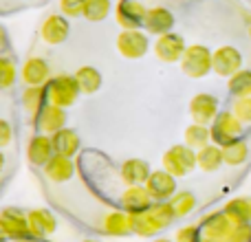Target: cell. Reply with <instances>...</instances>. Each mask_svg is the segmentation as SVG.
I'll return each instance as SVG.
<instances>
[{
	"label": "cell",
	"mask_w": 251,
	"mask_h": 242,
	"mask_svg": "<svg viewBox=\"0 0 251 242\" xmlns=\"http://www.w3.org/2000/svg\"><path fill=\"white\" fill-rule=\"evenodd\" d=\"M55 154V147H53V139L51 134H35L31 137L29 145H26V159H29L31 165L35 168H44L49 161Z\"/></svg>",
	"instance_id": "obj_13"
},
{
	"label": "cell",
	"mask_w": 251,
	"mask_h": 242,
	"mask_svg": "<svg viewBox=\"0 0 251 242\" xmlns=\"http://www.w3.org/2000/svg\"><path fill=\"white\" fill-rule=\"evenodd\" d=\"M42 169L49 181H53V183H66L75 174V165L71 161V156H62V154H53V159Z\"/></svg>",
	"instance_id": "obj_21"
},
{
	"label": "cell",
	"mask_w": 251,
	"mask_h": 242,
	"mask_svg": "<svg viewBox=\"0 0 251 242\" xmlns=\"http://www.w3.org/2000/svg\"><path fill=\"white\" fill-rule=\"evenodd\" d=\"M194 168H199V156H196L194 147H190L187 143H178V145H172L170 150H165L163 169H168L176 178L190 174Z\"/></svg>",
	"instance_id": "obj_2"
},
{
	"label": "cell",
	"mask_w": 251,
	"mask_h": 242,
	"mask_svg": "<svg viewBox=\"0 0 251 242\" xmlns=\"http://www.w3.org/2000/svg\"><path fill=\"white\" fill-rule=\"evenodd\" d=\"M86 0H60V11L66 18H79L84 16Z\"/></svg>",
	"instance_id": "obj_35"
},
{
	"label": "cell",
	"mask_w": 251,
	"mask_h": 242,
	"mask_svg": "<svg viewBox=\"0 0 251 242\" xmlns=\"http://www.w3.org/2000/svg\"><path fill=\"white\" fill-rule=\"evenodd\" d=\"M251 240V222H245V225H236L227 231V236L223 238V242H249Z\"/></svg>",
	"instance_id": "obj_34"
},
{
	"label": "cell",
	"mask_w": 251,
	"mask_h": 242,
	"mask_svg": "<svg viewBox=\"0 0 251 242\" xmlns=\"http://www.w3.org/2000/svg\"><path fill=\"white\" fill-rule=\"evenodd\" d=\"M69 33H71V24H69V20H66V16H62V13H51V16L42 22V26H40L42 40L47 44H53V47L66 42Z\"/></svg>",
	"instance_id": "obj_14"
},
{
	"label": "cell",
	"mask_w": 251,
	"mask_h": 242,
	"mask_svg": "<svg viewBox=\"0 0 251 242\" xmlns=\"http://www.w3.org/2000/svg\"><path fill=\"white\" fill-rule=\"evenodd\" d=\"M35 121H38V128L42 130L44 134H55L57 130H62L66 125V113L62 106L47 104Z\"/></svg>",
	"instance_id": "obj_20"
},
{
	"label": "cell",
	"mask_w": 251,
	"mask_h": 242,
	"mask_svg": "<svg viewBox=\"0 0 251 242\" xmlns=\"http://www.w3.org/2000/svg\"><path fill=\"white\" fill-rule=\"evenodd\" d=\"M199 236H201L199 227H196V225H187V227H183V229L176 231V238H174V242H199Z\"/></svg>",
	"instance_id": "obj_37"
},
{
	"label": "cell",
	"mask_w": 251,
	"mask_h": 242,
	"mask_svg": "<svg viewBox=\"0 0 251 242\" xmlns=\"http://www.w3.org/2000/svg\"><path fill=\"white\" fill-rule=\"evenodd\" d=\"M245 123L234 113H221L212 123V141L218 145H227L243 137Z\"/></svg>",
	"instance_id": "obj_5"
},
{
	"label": "cell",
	"mask_w": 251,
	"mask_h": 242,
	"mask_svg": "<svg viewBox=\"0 0 251 242\" xmlns=\"http://www.w3.org/2000/svg\"><path fill=\"white\" fill-rule=\"evenodd\" d=\"M0 231H2V238L13 242L29 238L31 231H29V222H26V214H22L20 209L7 207L2 212V216H0Z\"/></svg>",
	"instance_id": "obj_8"
},
{
	"label": "cell",
	"mask_w": 251,
	"mask_h": 242,
	"mask_svg": "<svg viewBox=\"0 0 251 242\" xmlns=\"http://www.w3.org/2000/svg\"><path fill=\"white\" fill-rule=\"evenodd\" d=\"M113 9L110 0H86V7H84V18L91 22H101Z\"/></svg>",
	"instance_id": "obj_32"
},
{
	"label": "cell",
	"mask_w": 251,
	"mask_h": 242,
	"mask_svg": "<svg viewBox=\"0 0 251 242\" xmlns=\"http://www.w3.org/2000/svg\"><path fill=\"white\" fill-rule=\"evenodd\" d=\"M190 115L196 123H214V119L218 117V99L207 93H199L190 99Z\"/></svg>",
	"instance_id": "obj_11"
},
{
	"label": "cell",
	"mask_w": 251,
	"mask_h": 242,
	"mask_svg": "<svg viewBox=\"0 0 251 242\" xmlns=\"http://www.w3.org/2000/svg\"><path fill=\"white\" fill-rule=\"evenodd\" d=\"M154 203V198L150 196L146 185H128V190L122 194V207L130 214H137L148 209Z\"/></svg>",
	"instance_id": "obj_18"
},
{
	"label": "cell",
	"mask_w": 251,
	"mask_h": 242,
	"mask_svg": "<svg viewBox=\"0 0 251 242\" xmlns=\"http://www.w3.org/2000/svg\"><path fill=\"white\" fill-rule=\"evenodd\" d=\"M18 77V69L9 57H0V86L2 88H11L13 82Z\"/></svg>",
	"instance_id": "obj_33"
},
{
	"label": "cell",
	"mask_w": 251,
	"mask_h": 242,
	"mask_svg": "<svg viewBox=\"0 0 251 242\" xmlns=\"http://www.w3.org/2000/svg\"><path fill=\"white\" fill-rule=\"evenodd\" d=\"M231 113L243 121V123H251V97H238V99L234 101Z\"/></svg>",
	"instance_id": "obj_36"
},
{
	"label": "cell",
	"mask_w": 251,
	"mask_h": 242,
	"mask_svg": "<svg viewBox=\"0 0 251 242\" xmlns=\"http://www.w3.org/2000/svg\"><path fill=\"white\" fill-rule=\"evenodd\" d=\"M249 38H251V24H249Z\"/></svg>",
	"instance_id": "obj_41"
},
{
	"label": "cell",
	"mask_w": 251,
	"mask_h": 242,
	"mask_svg": "<svg viewBox=\"0 0 251 242\" xmlns=\"http://www.w3.org/2000/svg\"><path fill=\"white\" fill-rule=\"evenodd\" d=\"M170 205H172L176 218H183V216H187L190 212H194L196 196L192 194V192H176V194L170 198Z\"/></svg>",
	"instance_id": "obj_31"
},
{
	"label": "cell",
	"mask_w": 251,
	"mask_h": 242,
	"mask_svg": "<svg viewBox=\"0 0 251 242\" xmlns=\"http://www.w3.org/2000/svg\"><path fill=\"white\" fill-rule=\"evenodd\" d=\"M229 93L238 99V97H251V71H243L234 73L229 77Z\"/></svg>",
	"instance_id": "obj_29"
},
{
	"label": "cell",
	"mask_w": 251,
	"mask_h": 242,
	"mask_svg": "<svg viewBox=\"0 0 251 242\" xmlns=\"http://www.w3.org/2000/svg\"><path fill=\"white\" fill-rule=\"evenodd\" d=\"M223 154H225L227 165H243L245 161H247V154H249L247 143H245L243 139L227 143V145H223Z\"/></svg>",
	"instance_id": "obj_30"
},
{
	"label": "cell",
	"mask_w": 251,
	"mask_h": 242,
	"mask_svg": "<svg viewBox=\"0 0 251 242\" xmlns=\"http://www.w3.org/2000/svg\"><path fill=\"white\" fill-rule=\"evenodd\" d=\"M9 141H11V125L7 121H0V145L7 147Z\"/></svg>",
	"instance_id": "obj_38"
},
{
	"label": "cell",
	"mask_w": 251,
	"mask_h": 242,
	"mask_svg": "<svg viewBox=\"0 0 251 242\" xmlns=\"http://www.w3.org/2000/svg\"><path fill=\"white\" fill-rule=\"evenodd\" d=\"M174 26V13L165 7H152L146 11V20H143V29L148 33L163 35L170 33Z\"/></svg>",
	"instance_id": "obj_16"
},
{
	"label": "cell",
	"mask_w": 251,
	"mask_h": 242,
	"mask_svg": "<svg viewBox=\"0 0 251 242\" xmlns=\"http://www.w3.org/2000/svg\"><path fill=\"white\" fill-rule=\"evenodd\" d=\"M26 222H29V231L33 238H44V236L53 234L57 227V220L49 209H31L26 212Z\"/></svg>",
	"instance_id": "obj_17"
},
{
	"label": "cell",
	"mask_w": 251,
	"mask_h": 242,
	"mask_svg": "<svg viewBox=\"0 0 251 242\" xmlns=\"http://www.w3.org/2000/svg\"><path fill=\"white\" fill-rule=\"evenodd\" d=\"M225 214L229 216L231 222H236V225L251 222V200H247V198H231L229 203L225 205Z\"/></svg>",
	"instance_id": "obj_28"
},
{
	"label": "cell",
	"mask_w": 251,
	"mask_h": 242,
	"mask_svg": "<svg viewBox=\"0 0 251 242\" xmlns=\"http://www.w3.org/2000/svg\"><path fill=\"white\" fill-rule=\"evenodd\" d=\"M183 139H185L187 145L194 147V150L199 152L201 147L209 145V141H212V128H207L205 123H196V121H194L192 125H187Z\"/></svg>",
	"instance_id": "obj_27"
},
{
	"label": "cell",
	"mask_w": 251,
	"mask_h": 242,
	"mask_svg": "<svg viewBox=\"0 0 251 242\" xmlns=\"http://www.w3.org/2000/svg\"><path fill=\"white\" fill-rule=\"evenodd\" d=\"M104 234L108 236H130L134 234V225H132V214L130 212H110L104 218Z\"/></svg>",
	"instance_id": "obj_22"
},
{
	"label": "cell",
	"mask_w": 251,
	"mask_h": 242,
	"mask_svg": "<svg viewBox=\"0 0 251 242\" xmlns=\"http://www.w3.org/2000/svg\"><path fill=\"white\" fill-rule=\"evenodd\" d=\"M187 51V44H185V38L178 33H163L156 38L154 42V55L159 57L161 62L165 64H174V62H181L183 55Z\"/></svg>",
	"instance_id": "obj_7"
},
{
	"label": "cell",
	"mask_w": 251,
	"mask_h": 242,
	"mask_svg": "<svg viewBox=\"0 0 251 242\" xmlns=\"http://www.w3.org/2000/svg\"><path fill=\"white\" fill-rule=\"evenodd\" d=\"M176 218L170 200L165 203H152L148 209L143 212L132 214V225H134V234L141 236V238H150L156 236L159 231H163L165 227L172 225V220Z\"/></svg>",
	"instance_id": "obj_1"
},
{
	"label": "cell",
	"mask_w": 251,
	"mask_h": 242,
	"mask_svg": "<svg viewBox=\"0 0 251 242\" xmlns=\"http://www.w3.org/2000/svg\"><path fill=\"white\" fill-rule=\"evenodd\" d=\"M53 139V147H55V154L62 156H73L79 150V137L75 130L71 128H62L55 134H51Z\"/></svg>",
	"instance_id": "obj_24"
},
{
	"label": "cell",
	"mask_w": 251,
	"mask_h": 242,
	"mask_svg": "<svg viewBox=\"0 0 251 242\" xmlns=\"http://www.w3.org/2000/svg\"><path fill=\"white\" fill-rule=\"evenodd\" d=\"M82 242H100V240H82Z\"/></svg>",
	"instance_id": "obj_40"
},
{
	"label": "cell",
	"mask_w": 251,
	"mask_h": 242,
	"mask_svg": "<svg viewBox=\"0 0 251 242\" xmlns=\"http://www.w3.org/2000/svg\"><path fill=\"white\" fill-rule=\"evenodd\" d=\"M119 174H122V181L126 185H146L150 174H152V169H150V165H148V161L128 159V161H124Z\"/></svg>",
	"instance_id": "obj_19"
},
{
	"label": "cell",
	"mask_w": 251,
	"mask_h": 242,
	"mask_svg": "<svg viewBox=\"0 0 251 242\" xmlns=\"http://www.w3.org/2000/svg\"><path fill=\"white\" fill-rule=\"evenodd\" d=\"M154 242H172V240H168V238H159V240H154Z\"/></svg>",
	"instance_id": "obj_39"
},
{
	"label": "cell",
	"mask_w": 251,
	"mask_h": 242,
	"mask_svg": "<svg viewBox=\"0 0 251 242\" xmlns=\"http://www.w3.org/2000/svg\"><path fill=\"white\" fill-rule=\"evenodd\" d=\"M212 57H214V53L209 51L207 47H203V44H192V47H187L185 55H183V60H181L183 73L194 79L205 77L209 71H214Z\"/></svg>",
	"instance_id": "obj_4"
},
{
	"label": "cell",
	"mask_w": 251,
	"mask_h": 242,
	"mask_svg": "<svg viewBox=\"0 0 251 242\" xmlns=\"http://www.w3.org/2000/svg\"><path fill=\"white\" fill-rule=\"evenodd\" d=\"M196 156H199V168L203 169V172H216V169L225 163L223 145H218V143H209V145L201 147V150L196 152Z\"/></svg>",
	"instance_id": "obj_25"
},
{
	"label": "cell",
	"mask_w": 251,
	"mask_h": 242,
	"mask_svg": "<svg viewBox=\"0 0 251 242\" xmlns=\"http://www.w3.org/2000/svg\"><path fill=\"white\" fill-rule=\"evenodd\" d=\"M47 104H49L47 86H26V91L22 93V106L33 117V121L38 119V115L42 113V108Z\"/></svg>",
	"instance_id": "obj_23"
},
{
	"label": "cell",
	"mask_w": 251,
	"mask_h": 242,
	"mask_svg": "<svg viewBox=\"0 0 251 242\" xmlns=\"http://www.w3.org/2000/svg\"><path fill=\"white\" fill-rule=\"evenodd\" d=\"M79 88L77 79L75 75H57L53 77L51 82L47 84V95H49V104H55V106H62V108H69L77 101Z\"/></svg>",
	"instance_id": "obj_3"
},
{
	"label": "cell",
	"mask_w": 251,
	"mask_h": 242,
	"mask_svg": "<svg viewBox=\"0 0 251 242\" xmlns=\"http://www.w3.org/2000/svg\"><path fill=\"white\" fill-rule=\"evenodd\" d=\"M75 79H77L82 93H86V95L97 93L101 86V73L95 66H79V69L75 71Z\"/></svg>",
	"instance_id": "obj_26"
},
{
	"label": "cell",
	"mask_w": 251,
	"mask_h": 242,
	"mask_svg": "<svg viewBox=\"0 0 251 242\" xmlns=\"http://www.w3.org/2000/svg\"><path fill=\"white\" fill-rule=\"evenodd\" d=\"M146 11L139 0H119L117 9H115V18H117L122 29H139L146 20Z\"/></svg>",
	"instance_id": "obj_12"
},
{
	"label": "cell",
	"mask_w": 251,
	"mask_h": 242,
	"mask_svg": "<svg viewBox=\"0 0 251 242\" xmlns=\"http://www.w3.org/2000/svg\"><path fill=\"white\" fill-rule=\"evenodd\" d=\"M20 77L26 86H47L51 82V66L42 57H29L20 71Z\"/></svg>",
	"instance_id": "obj_15"
},
{
	"label": "cell",
	"mask_w": 251,
	"mask_h": 242,
	"mask_svg": "<svg viewBox=\"0 0 251 242\" xmlns=\"http://www.w3.org/2000/svg\"><path fill=\"white\" fill-rule=\"evenodd\" d=\"M240 66H243V55H240L238 48L225 44V47H218L216 51H214L212 69H214V73L216 75L229 79L234 73H238Z\"/></svg>",
	"instance_id": "obj_9"
},
{
	"label": "cell",
	"mask_w": 251,
	"mask_h": 242,
	"mask_svg": "<svg viewBox=\"0 0 251 242\" xmlns=\"http://www.w3.org/2000/svg\"><path fill=\"white\" fill-rule=\"evenodd\" d=\"M2 242H11V240H7V238H4V240H2Z\"/></svg>",
	"instance_id": "obj_42"
},
{
	"label": "cell",
	"mask_w": 251,
	"mask_h": 242,
	"mask_svg": "<svg viewBox=\"0 0 251 242\" xmlns=\"http://www.w3.org/2000/svg\"><path fill=\"white\" fill-rule=\"evenodd\" d=\"M146 187L150 192V196L154 198V203H165L176 194V176L170 174L168 169H156V172L150 174Z\"/></svg>",
	"instance_id": "obj_10"
},
{
	"label": "cell",
	"mask_w": 251,
	"mask_h": 242,
	"mask_svg": "<svg viewBox=\"0 0 251 242\" xmlns=\"http://www.w3.org/2000/svg\"><path fill=\"white\" fill-rule=\"evenodd\" d=\"M148 48H150V42L141 29H124L117 35V51L126 60H139L148 53Z\"/></svg>",
	"instance_id": "obj_6"
}]
</instances>
